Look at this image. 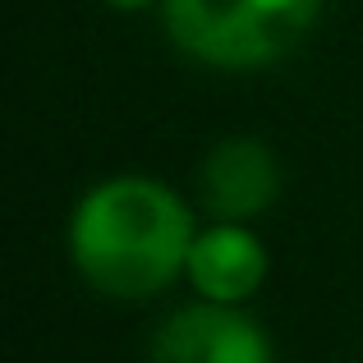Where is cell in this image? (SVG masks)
Instances as JSON below:
<instances>
[{"instance_id": "obj_6", "label": "cell", "mask_w": 363, "mask_h": 363, "mask_svg": "<svg viewBox=\"0 0 363 363\" xmlns=\"http://www.w3.org/2000/svg\"><path fill=\"white\" fill-rule=\"evenodd\" d=\"M106 5H111V9H147L152 0H106Z\"/></svg>"}, {"instance_id": "obj_2", "label": "cell", "mask_w": 363, "mask_h": 363, "mask_svg": "<svg viewBox=\"0 0 363 363\" xmlns=\"http://www.w3.org/2000/svg\"><path fill=\"white\" fill-rule=\"evenodd\" d=\"M322 0H166V33L216 69H262L303 42Z\"/></svg>"}, {"instance_id": "obj_1", "label": "cell", "mask_w": 363, "mask_h": 363, "mask_svg": "<svg viewBox=\"0 0 363 363\" xmlns=\"http://www.w3.org/2000/svg\"><path fill=\"white\" fill-rule=\"evenodd\" d=\"M194 216L175 189L120 175L88 189L69 216V257L92 290L111 299L161 294L189 267Z\"/></svg>"}, {"instance_id": "obj_4", "label": "cell", "mask_w": 363, "mask_h": 363, "mask_svg": "<svg viewBox=\"0 0 363 363\" xmlns=\"http://www.w3.org/2000/svg\"><path fill=\"white\" fill-rule=\"evenodd\" d=\"M281 194V166L257 138H221L198 166V198L216 221H257Z\"/></svg>"}, {"instance_id": "obj_5", "label": "cell", "mask_w": 363, "mask_h": 363, "mask_svg": "<svg viewBox=\"0 0 363 363\" xmlns=\"http://www.w3.org/2000/svg\"><path fill=\"white\" fill-rule=\"evenodd\" d=\"M189 285L207 303H244L262 290L267 281V248L248 225L240 221H216L194 235L184 267Z\"/></svg>"}, {"instance_id": "obj_3", "label": "cell", "mask_w": 363, "mask_h": 363, "mask_svg": "<svg viewBox=\"0 0 363 363\" xmlns=\"http://www.w3.org/2000/svg\"><path fill=\"white\" fill-rule=\"evenodd\" d=\"M147 363H276L272 340L240 303H189L147 345Z\"/></svg>"}]
</instances>
